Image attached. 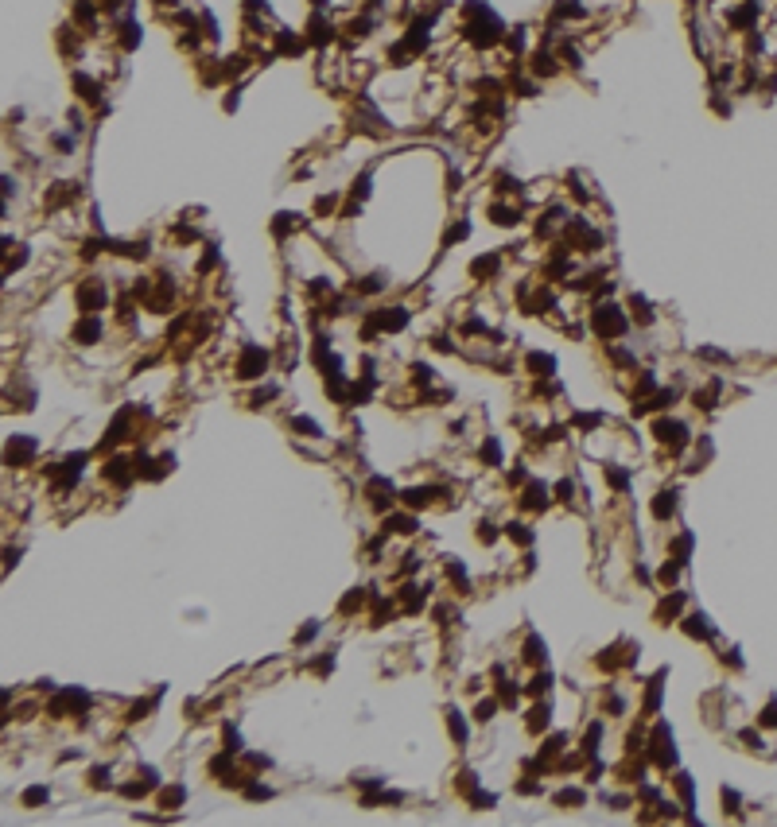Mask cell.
<instances>
[{
	"mask_svg": "<svg viewBox=\"0 0 777 827\" xmlns=\"http://www.w3.org/2000/svg\"><path fill=\"white\" fill-rule=\"evenodd\" d=\"M466 40L474 43V47H494V43H502V35H505V28H502V20L494 16V12L486 8V4H466Z\"/></svg>",
	"mask_w": 777,
	"mask_h": 827,
	"instance_id": "cell-1",
	"label": "cell"
},
{
	"mask_svg": "<svg viewBox=\"0 0 777 827\" xmlns=\"http://www.w3.org/2000/svg\"><path fill=\"white\" fill-rule=\"evenodd\" d=\"M591 327H595L598 338H618V334H626V315L614 303H598L591 311Z\"/></svg>",
	"mask_w": 777,
	"mask_h": 827,
	"instance_id": "cell-2",
	"label": "cell"
},
{
	"mask_svg": "<svg viewBox=\"0 0 777 827\" xmlns=\"http://www.w3.org/2000/svg\"><path fill=\"white\" fill-rule=\"evenodd\" d=\"M653 435H657L665 447H673V451H680V447L692 443V439H688V428H684L680 420H657V423H653Z\"/></svg>",
	"mask_w": 777,
	"mask_h": 827,
	"instance_id": "cell-3",
	"label": "cell"
},
{
	"mask_svg": "<svg viewBox=\"0 0 777 827\" xmlns=\"http://www.w3.org/2000/svg\"><path fill=\"white\" fill-rule=\"evenodd\" d=\"M265 366H268V354L260 350V346H245L241 361H237V373H241V377H260V373H265Z\"/></svg>",
	"mask_w": 777,
	"mask_h": 827,
	"instance_id": "cell-4",
	"label": "cell"
},
{
	"mask_svg": "<svg viewBox=\"0 0 777 827\" xmlns=\"http://www.w3.org/2000/svg\"><path fill=\"white\" fill-rule=\"evenodd\" d=\"M529 71H533L536 78H552V74H560V59L552 55L548 47H541V51H533V63H529Z\"/></svg>",
	"mask_w": 777,
	"mask_h": 827,
	"instance_id": "cell-5",
	"label": "cell"
},
{
	"mask_svg": "<svg viewBox=\"0 0 777 827\" xmlns=\"http://www.w3.org/2000/svg\"><path fill=\"white\" fill-rule=\"evenodd\" d=\"M74 90H78V94H82V102H97V97H102V82H97V78H90L86 71H78V74H74Z\"/></svg>",
	"mask_w": 777,
	"mask_h": 827,
	"instance_id": "cell-6",
	"label": "cell"
},
{
	"mask_svg": "<svg viewBox=\"0 0 777 827\" xmlns=\"http://www.w3.org/2000/svg\"><path fill=\"white\" fill-rule=\"evenodd\" d=\"M276 51H280V55H299V51H303V35L280 28V32H276Z\"/></svg>",
	"mask_w": 777,
	"mask_h": 827,
	"instance_id": "cell-7",
	"label": "cell"
},
{
	"mask_svg": "<svg viewBox=\"0 0 777 827\" xmlns=\"http://www.w3.org/2000/svg\"><path fill=\"white\" fill-rule=\"evenodd\" d=\"M74 338H78L82 346L97 342V338H102V319H97V315H90L86 322H78V327H74Z\"/></svg>",
	"mask_w": 777,
	"mask_h": 827,
	"instance_id": "cell-8",
	"label": "cell"
},
{
	"mask_svg": "<svg viewBox=\"0 0 777 827\" xmlns=\"http://www.w3.org/2000/svg\"><path fill=\"white\" fill-rule=\"evenodd\" d=\"M307 28H311V43H330V40H335V24L323 20V12H315Z\"/></svg>",
	"mask_w": 777,
	"mask_h": 827,
	"instance_id": "cell-9",
	"label": "cell"
},
{
	"mask_svg": "<svg viewBox=\"0 0 777 827\" xmlns=\"http://www.w3.org/2000/svg\"><path fill=\"white\" fill-rule=\"evenodd\" d=\"M719 392H723V381L715 377V381H707L704 389H696V408H715V400H719Z\"/></svg>",
	"mask_w": 777,
	"mask_h": 827,
	"instance_id": "cell-10",
	"label": "cell"
},
{
	"mask_svg": "<svg viewBox=\"0 0 777 827\" xmlns=\"http://www.w3.org/2000/svg\"><path fill=\"white\" fill-rule=\"evenodd\" d=\"M490 218H494L498 226H517L521 210H517V206H505V203H494V206H490Z\"/></svg>",
	"mask_w": 777,
	"mask_h": 827,
	"instance_id": "cell-11",
	"label": "cell"
},
{
	"mask_svg": "<svg viewBox=\"0 0 777 827\" xmlns=\"http://www.w3.org/2000/svg\"><path fill=\"white\" fill-rule=\"evenodd\" d=\"M529 369H533L536 377H552V369H556V361H552L548 354H529Z\"/></svg>",
	"mask_w": 777,
	"mask_h": 827,
	"instance_id": "cell-12",
	"label": "cell"
},
{
	"mask_svg": "<svg viewBox=\"0 0 777 827\" xmlns=\"http://www.w3.org/2000/svg\"><path fill=\"white\" fill-rule=\"evenodd\" d=\"M32 451H35L32 439H12V443H8V462H24Z\"/></svg>",
	"mask_w": 777,
	"mask_h": 827,
	"instance_id": "cell-13",
	"label": "cell"
},
{
	"mask_svg": "<svg viewBox=\"0 0 777 827\" xmlns=\"http://www.w3.org/2000/svg\"><path fill=\"white\" fill-rule=\"evenodd\" d=\"M74 20H78V24H86V28H94V20H97V8H94V4H90V0H78V4H74Z\"/></svg>",
	"mask_w": 777,
	"mask_h": 827,
	"instance_id": "cell-14",
	"label": "cell"
},
{
	"mask_svg": "<svg viewBox=\"0 0 777 827\" xmlns=\"http://www.w3.org/2000/svg\"><path fill=\"white\" fill-rule=\"evenodd\" d=\"M630 307H634V319H637V322H642V327H649V322H653V319H657V315H653V307H649V303H645V299H637V296H634V299H630Z\"/></svg>",
	"mask_w": 777,
	"mask_h": 827,
	"instance_id": "cell-15",
	"label": "cell"
},
{
	"mask_svg": "<svg viewBox=\"0 0 777 827\" xmlns=\"http://www.w3.org/2000/svg\"><path fill=\"white\" fill-rule=\"evenodd\" d=\"M128 462L125 459H113V462H105V478H117V482H128Z\"/></svg>",
	"mask_w": 777,
	"mask_h": 827,
	"instance_id": "cell-16",
	"label": "cell"
},
{
	"mask_svg": "<svg viewBox=\"0 0 777 827\" xmlns=\"http://www.w3.org/2000/svg\"><path fill=\"white\" fill-rule=\"evenodd\" d=\"M498 265H502V257L498 253H490V257H482V260H474V276H490V272H498Z\"/></svg>",
	"mask_w": 777,
	"mask_h": 827,
	"instance_id": "cell-17",
	"label": "cell"
},
{
	"mask_svg": "<svg viewBox=\"0 0 777 827\" xmlns=\"http://www.w3.org/2000/svg\"><path fill=\"white\" fill-rule=\"evenodd\" d=\"M688 633H692V637H711V625H707V617H704V614H692V617H688Z\"/></svg>",
	"mask_w": 777,
	"mask_h": 827,
	"instance_id": "cell-18",
	"label": "cell"
},
{
	"mask_svg": "<svg viewBox=\"0 0 777 827\" xmlns=\"http://www.w3.org/2000/svg\"><path fill=\"white\" fill-rule=\"evenodd\" d=\"M673 509H676V493H673V490L661 493V501H657V517L665 521V517H673Z\"/></svg>",
	"mask_w": 777,
	"mask_h": 827,
	"instance_id": "cell-19",
	"label": "cell"
},
{
	"mask_svg": "<svg viewBox=\"0 0 777 827\" xmlns=\"http://www.w3.org/2000/svg\"><path fill=\"white\" fill-rule=\"evenodd\" d=\"M474 718H478V723H486V718H494V699L478 703V707H474Z\"/></svg>",
	"mask_w": 777,
	"mask_h": 827,
	"instance_id": "cell-20",
	"label": "cell"
},
{
	"mask_svg": "<svg viewBox=\"0 0 777 827\" xmlns=\"http://www.w3.org/2000/svg\"><path fill=\"white\" fill-rule=\"evenodd\" d=\"M761 726H777V699L766 707V715H761Z\"/></svg>",
	"mask_w": 777,
	"mask_h": 827,
	"instance_id": "cell-21",
	"label": "cell"
},
{
	"mask_svg": "<svg viewBox=\"0 0 777 827\" xmlns=\"http://www.w3.org/2000/svg\"><path fill=\"white\" fill-rule=\"evenodd\" d=\"M40 800H47V788H32V792L24 796V804H40Z\"/></svg>",
	"mask_w": 777,
	"mask_h": 827,
	"instance_id": "cell-22",
	"label": "cell"
}]
</instances>
